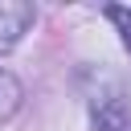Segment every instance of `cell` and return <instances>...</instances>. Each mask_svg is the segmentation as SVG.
<instances>
[{
    "label": "cell",
    "instance_id": "cell-1",
    "mask_svg": "<svg viewBox=\"0 0 131 131\" xmlns=\"http://www.w3.org/2000/svg\"><path fill=\"white\" fill-rule=\"evenodd\" d=\"M29 25H33V4H25V0H0V53H8Z\"/></svg>",
    "mask_w": 131,
    "mask_h": 131
},
{
    "label": "cell",
    "instance_id": "cell-2",
    "mask_svg": "<svg viewBox=\"0 0 131 131\" xmlns=\"http://www.w3.org/2000/svg\"><path fill=\"white\" fill-rule=\"evenodd\" d=\"M98 131H131V115L123 102H106L98 111Z\"/></svg>",
    "mask_w": 131,
    "mask_h": 131
},
{
    "label": "cell",
    "instance_id": "cell-3",
    "mask_svg": "<svg viewBox=\"0 0 131 131\" xmlns=\"http://www.w3.org/2000/svg\"><path fill=\"white\" fill-rule=\"evenodd\" d=\"M106 16L123 29V41H127V49H131V8H123V4H111L106 8Z\"/></svg>",
    "mask_w": 131,
    "mask_h": 131
}]
</instances>
